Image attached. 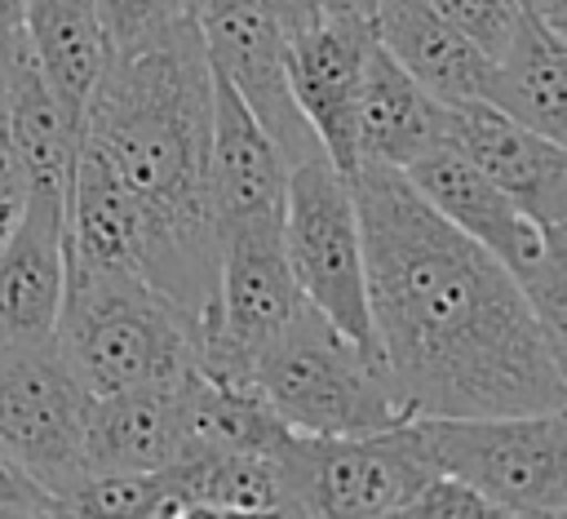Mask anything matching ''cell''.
Masks as SVG:
<instances>
[{
  "label": "cell",
  "mask_w": 567,
  "mask_h": 519,
  "mask_svg": "<svg viewBox=\"0 0 567 519\" xmlns=\"http://www.w3.org/2000/svg\"><path fill=\"white\" fill-rule=\"evenodd\" d=\"M248 377L297 435H368L408 421L381 350L346 337L310 302L297 306Z\"/></svg>",
  "instance_id": "4"
},
{
  "label": "cell",
  "mask_w": 567,
  "mask_h": 519,
  "mask_svg": "<svg viewBox=\"0 0 567 519\" xmlns=\"http://www.w3.org/2000/svg\"><path fill=\"white\" fill-rule=\"evenodd\" d=\"M301 293L284 253V222L235 226L217 240V302L199 342V368L248 377L257 355L288 328Z\"/></svg>",
  "instance_id": "9"
},
{
  "label": "cell",
  "mask_w": 567,
  "mask_h": 519,
  "mask_svg": "<svg viewBox=\"0 0 567 519\" xmlns=\"http://www.w3.org/2000/svg\"><path fill=\"white\" fill-rule=\"evenodd\" d=\"M53 342L89 395H115L182 381L199 368L204 328L137 271L66 262Z\"/></svg>",
  "instance_id": "3"
},
{
  "label": "cell",
  "mask_w": 567,
  "mask_h": 519,
  "mask_svg": "<svg viewBox=\"0 0 567 519\" xmlns=\"http://www.w3.org/2000/svg\"><path fill=\"white\" fill-rule=\"evenodd\" d=\"M9 515H58V501L0 452V519Z\"/></svg>",
  "instance_id": "28"
},
{
  "label": "cell",
  "mask_w": 567,
  "mask_h": 519,
  "mask_svg": "<svg viewBox=\"0 0 567 519\" xmlns=\"http://www.w3.org/2000/svg\"><path fill=\"white\" fill-rule=\"evenodd\" d=\"M354 142H359V164H385V169H408L416 155L443 142V102L430 98L394 62V53L377 40V31L359 80Z\"/></svg>",
  "instance_id": "19"
},
{
  "label": "cell",
  "mask_w": 567,
  "mask_h": 519,
  "mask_svg": "<svg viewBox=\"0 0 567 519\" xmlns=\"http://www.w3.org/2000/svg\"><path fill=\"white\" fill-rule=\"evenodd\" d=\"M270 9L279 13L284 31H297V27L315 22V18H319V13L328 9V0H270Z\"/></svg>",
  "instance_id": "30"
},
{
  "label": "cell",
  "mask_w": 567,
  "mask_h": 519,
  "mask_svg": "<svg viewBox=\"0 0 567 519\" xmlns=\"http://www.w3.org/2000/svg\"><path fill=\"white\" fill-rule=\"evenodd\" d=\"M0 93H4V120L22 155L31 195L66 204L71 169L80 151V124L40 75L27 35H13L0 44Z\"/></svg>",
  "instance_id": "18"
},
{
  "label": "cell",
  "mask_w": 567,
  "mask_h": 519,
  "mask_svg": "<svg viewBox=\"0 0 567 519\" xmlns=\"http://www.w3.org/2000/svg\"><path fill=\"white\" fill-rule=\"evenodd\" d=\"M284 515H399L434 475L416 421L368 435H288L275 452Z\"/></svg>",
  "instance_id": "7"
},
{
  "label": "cell",
  "mask_w": 567,
  "mask_h": 519,
  "mask_svg": "<svg viewBox=\"0 0 567 519\" xmlns=\"http://www.w3.org/2000/svg\"><path fill=\"white\" fill-rule=\"evenodd\" d=\"M443 142L470 155L536 226L567 222V146L505 115L496 102H447Z\"/></svg>",
  "instance_id": "12"
},
{
  "label": "cell",
  "mask_w": 567,
  "mask_h": 519,
  "mask_svg": "<svg viewBox=\"0 0 567 519\" xmlns=\"http://www.w3.org/2000/svg\"><path fill=\"white\" fill-rule=\"evenodd\" d=\"M399 515H412V519H425V515H434V519H483V515H496V506H492L474 484H465V479H456V475H447V470H434V475L403 501Z\"/></svg>",
  "instance_id": "26"
},
{
  "label": "cell",
  "mask_w": 567,
  "mask_h": 519,
  "mask_svg": "<svg viewBox=\"0 0 567 519\" xmlns=\"http://www.w3.org/2000/svg\"><path fill=\"white\" fill-rule=\"evenodd\" d=\"M213 67L195 18L151 44L111 49L80 115L93 146L146 217L142 279L199 328L217 302V226L208 204Z\"/></svg>",
  "instance_id": "2"
},
{
  "label": "cell",
  "mask_w": 567,
  "mask_h": 519,
  "mask_svg": "<svg viewBox=\"0 0 567 519\" xmlns=\"http://www.w3.org/2000/svg\"><path fill=\"white\" fill-rule=\"evenodd\" d=\"M93 395L58 342H0V452L53 501L89 470L84 426Z\"/></svg>",
  "instance_id": "8"
},
{
  "label": "cell",
  "mask_w": 567,
  "mask_h": 519,
  "mask_svg": "<svg viewBox=\"0 0 567 519\" xmlns=\"http://www.w3.org/2000/svg\"><path fill=\"white\" fill-rule=\"evenodd\" d=\"M328 4H346V9H359V13H372L377 0H328Z\"/></svg>",
  "instance_id": "32"
},
{
  "label": "cell",
  "mask_w": 567,
  "mask_h": 519,
  "mask_svg": "<svg viewBox=\"0 0 567 519\" xmlns=\"http://www.w3.org/2000/svg\"><path fill=\"white\" fill-rule=\"evenodd\" d=\"M27 195H31V182H27L22 155L13 146V133H9V120H4V93H0V240L18 226V217L27 208Z\"/></svg>",
  "instance_id": "27"
},
{
  "label": "cell",
  "mask_w": 567,
  "mask_h": 519,
  "mask_svg": "<svg viewBox=\"0 0 567 519\" xmlns=\"http://www.w3.org/2000/svg\"><path fill=\"white\" fill-rule=\"evenodd\" d=\"M439 18H447L452 27H461L487 58H501L523 9L518 0H425Z\"/></svg>",
  "instance_id": "25"
},
{
  "label": "cell",
  "mask_w": 567,
  "mask_h": 519,
  "mask_svg": "<svg viewBox=\"0 0 567 519\" xmlns=\"http://www.w3.org/2000/svg\"><path fill=\"white\" fill-rule=\"evenodd\" d=\"M186 426H190V452L217 448V452L275 457L292 435L252 377H226L204 368L186 377Z\"/></svg>",
  "instance_id": "22"
},
{
  "label": "cell",
  "mask_w": 567,
  "mask_h": 519,
  "mask_svg": "<svg viewBox=\"0 0 567 519\" xmlns=\"http://www.w3.org/2000/svg\"><path fill=\"white\" fill-rule=\"evenodd\" d=\"M22 18H27V0H0V44L22 35Z\"/></svg>",
  "instance_id": "31"
},
{
  "label": "cell",
  "mask_w": 567,
  "mask_h": 519,
  "mask_svg": "<svg viewBox=\"0 0 567 519\" xmlns=\"http://www.w3.org/2000/svg\"><path fill=\"white\" fill-rule=\"evenodd\" d=\"M492 102L540 138L567 146V44L518 18L505 53L496 58Z\"/></svg>",
  "instance_id": "21"
},
{
  "label": "cell",
  "mask_w": 567,
  "mask_h": 519,
  "mask_svg": "<svg viewBox=\"0 0 567 519\" xmlns=\"http://www.w3.org/2000/svg\"><path fill=\"white\" fill-rule=\"evenodd\" d=\"M66 293V204L27 195L0 240V342H49Z\"/></svg>",
  "instance_id": "14"
},
{
  "label": "cell",
  "mask_w": 567,
  "mask_h": 519,
  "mask_svg": "<svg viewBox=\"0 0 567 519\" xmlns=\"http://www.w3.org/2000/svg\"><path fill=\"white\" fill-rule=\"evenodd\" d=\"M186 377L93 395L89 426H84V466L89 470H168L173 461H182L190 452Z\"/></svg>",
  "instance_id": "16"
},
{
  "label": "cell",
  "mask_w": 567,
  "mask_h": 519,
  "mask_svg": "<svg viewBox=\"0 0 567 519\" xmlns=\"http://www.w3.org/2000/svg\"><path fill=\"white\" fill-rule=\"evenodd\" d=\"M368 315L408 417H496L567 404L518 275L443 222L403 169L359 164Z\"/></svg>",
  "instance_id": "1"
},
{
  "label": "cell",
  "mask_w": 567,
  "mask_h": 519,
  "mask_svg": "<svg viewBox=\"0 0 567 519\" xmlns=\"http://www.w3.org/2000/svg\"><path fill=\"white\" fill-rule=\"evenodd\" d=\"M288 160L261 129L248 102L213 71V133H208V204L217 240L235 226L284 222Z\"/></svg>",
  "instance_id": "13"
},
{
  "label": "cell",
  "mask_w": 567,
  "mask_h": 519,
  "mask_svg": "<svg viewBox=\"0 0 567 519\" xmlns=\"http://www.w3.org/2000/svg\"><path fill=\"white\" fill-rule=\"evenodd\" d=\"M518 284L527 293V306L536 315L545 350L554 355L558 373L567 377V222L540 226V248L518 271Z\"/></svg>",
  "instance_id": "23"
},
{
  "label": "cell",
  "mask_w": 567,
  "mask_h": 519,
  "mask_svg": "<svg viewBox=\"0 0 567 519\" xmlns=\"http://www.w3.org/2000/svg\"><path fill=\"white\" fill-rule=\"evenodd\" d=\"M208 67L248 102L261 129L279 142L284 160L297 164L319 155V138L297 111L288 84V31L270 0H190Z\"/></svg>",
  "instance_id": "10"
},
{
  "label": "cell",
  "mask_w": 567,
  "mask_h": 519,
  "mask_svg": "<svg viewBox=\"0 0 567 519\" xmlns=\"http://www.w3.org/2000/svg\"><path fill=\"white\" fill-rule=\"evenodd\" d=\"M372 31L394 53V62L443 106L474 98L492 102L496 58H487L461 27L439 18L425 0H377Z\"/></svg>",
  "instance_id": "17"
},
{
  "label": "cell",
  "mask_w": 567,
  "mask_h": 519,
  "mask_svg": "<svg viewBox=\"0 0 567 519\" xmlns=\"http://www.w3.org/2000/svg\"><path fill=\"white\" fill-rule=\"evenodd\" d=\"M434 470L474 484L496 515H567V404L496 417H412Z\"/></svg>",
  "instance_id": "5"
},
{
  "label": "cell",
  "mask_w": 567,
  "mask_h": 519,
  "mask_svg": "<svg viewBox=\"0 0 567 519\" xmlns=\"http://www.w3.org/2000/svg\"><path fill=\"white\" fill-rule=\"evenodd\" d=\"M523 18H532L536 27H545L549 35H558L567 44V0H518Z\"/></svg>",
  "instance_id": "29"
},
{
  "label": "cell",
  "mask_w": 567,
  "mask_h": 519,
  "mask_svg": "<svg viewBox=\"0 0 567 519\" xmlns=\"http://www.w3.org/2000/svg\"><path fill=\"white\" fill-rule=\"evenodd\" d=\"M372 49V13L328 4L315 22L288 31V84L323 155L350 177L359 169L354 102Z\"/></svg>",
  "instance_id": "11"
},
{
  "label": "cell",
  "mask_w": 567,
  "mask_h": 519,
  "mask_svg": "<svg viewBox=\"0 0 567 519\" xmlns=\"http://www.w3.org/2000/svg\"><path fill=\"white\" fill-rule=\"evenodd\" d=\"M22 35L31 44L40 75L80 124L84 102L97 89L102 67L111 58V35L97 0H27Z\"/></svg>",
  "instance_id": "20"
},
{
  "label": "cell",
  "mask_w": 567,
  "mask_h": 519,
  "mask_svg": "<svg viewBox=\"0 0 567 519\" xmlns=\"http://www.w3.org/2000/svg\"><path fill=\"white\" fill-rule=\"evenodd\" d=\"M284 253L301 302L332 319L346 337L377 350L363 275V231L350 177L319 151L288 164L284 191Z\"/></svg>",
  "instance_id": "6"
},
{
  "label": "cell",
  "mask_w": 567,
  "mask_h": 519,
  "mask_svg": "<svg viewBox=\"0 0 567 519\" xmlns=\"http://www.w3.org/2000/svg\"><path fill=\"white\" fill-rule=\"evenodd\" d=\"M403 173H408V182L421 191V200L443 222H452L456 231H465L470 240H478L487 253H496L514 275L536 257L540 226L470 155H461L452 142L430 146Z\"/></svg>",
  "instance_id": "15"
},
{
  "label": "cell",
  "mask_w": 567,
  "mask_h": 519,
  "mask_svg": "<svg viewBox=\"0 0 567 519\" xmlns=\"http://www.w3.org/2000/svg\"><path fill=\"white\" fill-rule=\"evenodd\" d=\"M111 49H137L151 44L195 18L190 0H97Z\"/></svg>",
  "instance_id": "24"
}]
</instances>
